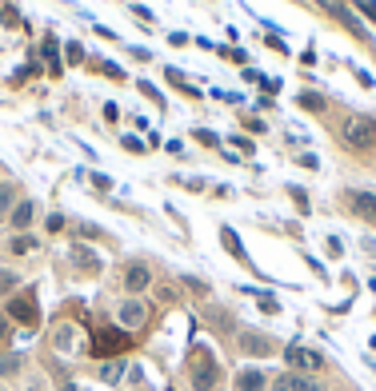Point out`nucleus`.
I'll use <instances>...</instances> for the list:
<instances>
[{"label": "nucleus", "instance_id": "nucleus-6", "mask_svg": "<svg viewBox=\"0 0 376 391\" xmlns=\"http://www.w3.org/2000/svg\"><path fill=\"white\" fill-rule=\"evenodd\" d=\"M116 320H121V328L124 331H141L144 328V320H148V303L144 300H136V296H128V300L116 308Z\"/></svg>", "mask_w": 376, "mask_h": 391}, {"label": "nucleus", "instance_id": "nucleus-12", "mask_svg": "<svg viewBox=\"0 0 376 391\" xmlns=\"http://www.w3.org/2000/svg\"><path fill=\"white\" fill-rule=\"evenodd\" d=\"M36 212H41V208H36V200H32V196H29V200H16V208H12L9 224H12L16 231H29L32 220H36Z\"/></svg>", "mask_w": 376, "mask_h": 391}, {"label": "nucleus", "instance_id": "nucleus-10", "mask_svg": "<svg viewBox=\"0 0 376 391\" xmlns=\"http://www.w3.org/2000/svg\"><path fill=\"white\" fill-rule=\"evenodd\" d=\"M148 283H153V268H148L144 260H133L128 268H124V291H128V296L144 291Z\"/></svg>", "mask_w": 376, "mask_h": 391}, {"label": "nucleus", "instance_id": "nucleus-29", "mask_svg": "<svg viewBox=\"0 0 376 391\" xmlns=\"http://www.w3.org/2000/svg\"><path fill=\"white\" fill-rule=\"evenodd\" d=\"M64 224H68V220H64L61 212H52V216H49V231H52V236H56V231H64Z\"/></svg>", "mask_w": 376, "mask_h": 391}, {"label": "nucleus", "instance_id": "nucleus-11", "mask_svg": "<svg viewBox=\"0 0 376 391\" xmlns=\"http://www.w3.org/2000/svg\"><path fill=\"white\" fill-rule=\"evenodd\" d=\"M240 351L244 355H273L276 343L268 340L265 331H240Z\"/></svg>", "mask_w": 376, "mask_h": 391}, {"label": "nucleus", "instance_id": "nucleus-41", "mask_svg": "<svg viewBox=\"0 0 376 391\" xmlns=\"http://www.w3.org/2000/svg\"><path fill=\"white\" fill-rule=\"evenodd\" d=\"M340 4H348V0H340Z\"/></svg>", "mask_w": 376, "mask_h": 391}, {"label": "nucleus", "instance_id": "nucleus-22", "mask_svg": "<svg viewBox=\"0 0 376 391\" xmlns=\"http://www.w3.org/2000/svg\"><path fill=\"white\" fill-rule=\"evenodd\" d=\"M92 68H96V72H104V76H112V80H128V72H124V68H116V64H108V61H101V64H92Z\"/></svg>", "mask_w": 376, "mask_h": 391}, {"label": "nucleus", "instance_id": "nucleus-15", "mask_svg": "<svg viewBox=\"0 0 376 391\" xmlns=\"http://www.w3.org/2000/svg\"><path fill=\"white\" fill-rule=\"evenodd\" d=\"M9 251L12 256H32V251H41V240H36L32 231H16L9 240Z\"/></svg>", "mask_w": 376, "mask_h": 391}, {"label": "nucleus", "instance_id": "nucleus-14", "mask_svg": "<svg viewBox=\"0 0 376 391\" xmlns=\"http://www.w3.org/2000/svg\"><path fill=\"white\" fill-rule=\"evenodd\" d=\"M268 387V375L260 367H244L236 375V391H265Z\"/></svg>", "mask_w": 376, "mask_h": 391}, {"label": "nucleus", "instance_id": "nucleus-2", "mask_svg": "<svg viewBox=\"0 0 376 391\" xmlns=\"http://www.w3.org/2000/svg\"><path fill=\"white\" fill-rule=\"evenodd\" d=\"M9 320L24 323V328H36L41 323V303H36V291H16L9 300V311H4Z\"/></svg>", "mask_w": 376, "mask_h": 391}, {"label": "nucleus", "instance_id": "nucleus-39", "mask_svg": "<svg viewBox=\"0 0 376 391\" xmlns=\"http://www.w3.org/2000/svg\"><path fill=\"white\" fill-rule=\"evenodd\" d=\"M104 120H121V108L116 104H104Z\"/></svg>", "mask_w": 376, "mask_h": 391}, {"label": "nucleus", "instance_id": "nucleus-25", "mask_svg": "<svg viewBox=\"0 0 376 391\" xmlns=\"http://www.w3.org/2000/svg\"><path fill=\"white\" fill-rule=\"evenodd\" d=\"M121 371H124V363H104L101 380H104V383H116V380H121Z\"/></svg>", "mask_w": 376, "mask_h": 391}, {"label": "nucleus", "instance_id": "nucleus-24", "mask_svg": "<svg viewBox=\"0 0 376 391\" xmlns=\"http://www.w3.org/2000/svg\"><path fill=\"white\" fill-rule=\"evenodd\" d=\"M121 144L133 152V156H144V152H148V144H144L141 136H133V132H128V136H121Z\"/></svg>", "mask_w": 376, "mask_h": 391}, {"label": "nucleus", "instance_id": "nucleus-4", "mask_svg": "<svg viewBox=\"0 0 376 391\" xmlns=\"http://www.w3.org/2000/svg\"><path fill=\"white\" fill-rule=\"evenodd\" d=\"M285 363L293 371H305V375H313V371L325 367V355L316 348H300V343H293V348H285Z\"/></svg>", "mask_w": 376, "mask_h": 391}, {"label": "nucleus", "instance_id": "nucleus-30", "mask_svg": "<svg viewBox=\"0 0 376 391\" xmlns=\"http://www.w3.org/2000/svg\"><path fill=\"white\" fill-rule=\"evenodd\" d=\"M265 44H268V48H273V52H288V44L280 41V36H276V32H268V36H265Z\"/></svg>", "mask_w": 376, "mask_h": 391}, {"label": "nucleus", "instance_id": "nucleus-19", "mask_svg": "<svg viewBox=\"0 0 376 391\" xmlns=\"http://www.w3.org/2000/svg\"><path fill=\"white\" fill-rule=\"evenodd\" d=\"M136 88H141V96H148V100H153L156 108H168V104H164V96H161V88H156V84H148V80H136Z\"/></svg>", "mask_w": 376, "mask_h": 391}, {"label": "nucleus", "instance_id": "nucleus-17", "mask_svg": "<svg viewBox=\"0 0 376 391\" xmlns=\"http://www.w3.org/2000/svg\"><path fill=\"white\" fill-rule=\"evenodd\" d=\"M16 184H0V220H9L12 216V208H16Z\"/></svg>", "mask_w": 376, "mask_h": 391}, {"label": "nucleus", "instance_id": "nucleus-27", "mask_svg": "<svg viewBox=\"0 0 376 391\" xmlns=\"http://www.w3.org/2000/svg\"><path fill=\"white\" fill-rule=\"evenodd\" d=\"M224 56V61H233V64H248V52H240V48H216Z\"/></svg>", "mask_w": 376, "mask_h": 391}, {"label": "nucleus", "instance_id": "nucleus-13", "mask_svg": "<svg viewBox=\"0 0 376 391\" xmlns=\"http://www.w3.org/2000/svg\"><path fill=\"white\" fill-rule=\"evenodd\" d=\"M220 244H224V248H228V256H233V260H240L244 268H253V260H248V251H244L240 236H236V231L228 228V224H224V228H220ZM253 271H256V268H253Z\"/></svg>", "mask_w": 376, "mask_h": 391}, {"label": "nucleus", "instance_id": "nucleus-32", "mask_svg": "<svg viewBox=\"0 0 376 391\" xmlns=\"http://www.w3.org/2000/svg\"><path fill=\"white\" fill-rule=\"evenodd\" d=\"M352 72H356V80H360V88H376L372 72H365V68H352Z\"/></svg>", "mask_w": 376, "mask_h": 391}, {"label": "nucleus", "instance_id": "nucleus-3", "mask_svg": "<svg viewBox=\"0 0 376 391\" xmlns=\"http://www.w3.org/2000/svg\"><path fill=\"white\" fill-rule=\"evenodd\" d=\"M188 383H193L196 391H213L216 383H220V367H216V360L208 355V351H200L193 363V371H188Z\"/></svg>", "mask_w": 376, "mask_h": 391}, {"label": "nucleus", "instance_id": "nucleus-20", "mask_svg": "<svg viewBox=\"0 0 376 391\" xmlns=\"http://www.w3.org/2000/svg\"><path fill=\"white\" fill-rule=\"evenodd\" d=\"M21 367H24L21 355H0V375H16Z\"/></svg>", "mask_w": 376, "mask_h": 391}, {"label": "nucleus", "instance_id": "nucleus-23", "mask_svg": "<svg viewBox=\"0 0 376 391\" xmlns=\"http://www.w3.org/2000/svg\"><path fill=\"white\" fill-rule=\"evenodd\" d=\"M193 140H200L204 148H220V144H224L220 136H216V132H208V128H196V132H193Z\"/></svg>", "mask_w": 376, "mask_h": 391}, {"label": "nucleus", "instance_id": "nucleus-28", "mask_svg": "<svg viewBox=\"0 0 376 391\" xmlns=\"http://www.w3.org/2000/svg\"><path fill=\"white\" fill-rule=\"evenodd\" d=\"M9 340H12V320L4 316V311H0V348H4Z\"/></svg>", "mask_w": 376, "mask_h": 391}, {"label": "nucleus", "instance_id": "nucleus-7", "mask_svg": "<svg viewBox=\"0 0 376 391\" xmlns=\"http://www.w3.org/2000/svg\"><path fill=\"white\" fill-rule=\"evenodd\" d=\"M340 200H345V208L352 212V216H365V220L376 224V192L348 188V192H340Z\"/></svg>", "mask_w": 376, "mask_h": 391}, {"label": "nucleus", "instance_id": "nucleus-5", "mask_svg": "<svg viewBox=\"0 0 376 391\" xmlns=\"http://www.w3.org/2000/svg\"><path fill=\"white\" fill-rule=\"evenodd\" d=\"M316 4H320L325 12H332L336 24H345V28L352 32L356 41H368V32H365V24H360V16H356V12L348 9V4H340V0H316Z\"/></svg>", "mask_w": 376, "mask_h": 391}, {"label": "nucleus", "instance_id": "nucleus-21", "mask_svg": "<svg viewBox=\"0 0 376 391\" xmlns=\"http://www.w3.org/2000/svg\"><path fill=\"white\" fill-rule=\"evenodd\" d=\"M356 4V16H365L368 24H376V0H352Z\"/></svg>", "mask_w": 376, "mask_h": 391}, {"label": "nucleus", "instance_id": "nucleus-18", "mask_svg": "<svg viewBox=\"0 0 376 391\" xmlns=\"http://www.w3.org/2000/svg\"><path fill=\"white\" fill-rule=\"evenodd\" d=\"M16 288H21V276L12 268H0V296H12Z\"/></svg>", "mask_w": 376, "mask_h": 391}, {"label": "nucleus", "instance_id": "nucleus-38", "mask_svg": "<svg viewBox=\"0 0 376 391\" xmlns=\"http://www.w3.org/2000/svg\"><path fill=\"white\" fill-rule=\"evenodd\" d=\"M260 88H265V92H280V80H276V76H265V80H260Z\"/></svg>", "mask_w": 376, "mask_h": 391}, {"label": "nucleus", "instance_id": "nucleus-36", "mask_svg": "<svg viewBox=\"0 0 376 391\" xmlns=\"http://www.w3.org/2000/svg\"><path fill=\"white\" fill-rule=\"evenodd\" d=\"M228 144H236V148H240L244 156H248V152H253V140H248V136H233V140H228Z\"/></svg>", "mask_w": 376, "mask_h": 391}, {"label": "nucleus", "instance_id": "nucleus-34", "mask_svg": "<svg viewBox=\"0 0 376 391\" xmlns=\"http://www.w3.org/2000/svg\"><path fill=\"white\" fill-rule=\"evenodd\" d=\"M92 184H96V188H101V192H108V188H112V180H108V176H104V172H92Z\"/></svg>", "mask_w": 376, "mask_h": 391}, {"label": "nucleus", "instance_id": "nucleus-31", "mask_svg": "<svg viewBox=\"0 0 376 391\" xmlns=\"http://www.w3.org/2000/svg\"><path fill=\"white\" fill-rule=\"evenodd\" d=\"M296 164H300V168H320V160H316L313 152H300V156H296Z\"/></svg>", "mask_w": 376, "mask_h": 391}, {"label": "nucleus", "instance_id": "nucleus-1", "mask_svg": "<svg viewBox=\"0 0 376 391\" xmlns=\"http://www.w3.org/2000/svg\"><path fill=\"white\" fill-rule=\"evenodd\" d=\"M336 140H340V148H345V152L365 156V152L376 148V120H372V116H365V112H352V116H345V124L336 128Z\"/></svg>", "mask_w": 376, "mask_h": 391}, {"label": "nucleus", "instance_id": "nucleus-37", "mask_svg": "<svg viewBox=\"0 0 376 391\" xmlns=\"http://www.w3.org/2000/svg\"><path fill=\"white\" fill-rule=\"evenodd\" d=\"M68 61H72V64L84 61V48H81V44H68Z\"/></svg>", "mask_w": 376, "mask_h": 391}, {"label": "nucleus", "instance_id": "nucleus-8", "mask_svg": "<svg viewBox=\"0 0 376 391\" xmlns=\"http://www.w3.org/2000/svg\"><path fill=\"white\" fill-rule=\"evenodd\" d=\"M273 391H325V383L305 371H280L273 380Z\"/></svg>", "mask_w": 376, "mask_h": 391}, {"label": "nucleus", "instance_id": "nucleus-26", "mask_svg": "<svg viewBox=\"0 0 376 391\" xmlns=\"http://www.w3.org/2000/svg\"><path fill=\"white\" fill-rule=\"evenodd\" d=\"M288 196L296 200V208H300V212H308V192H305V188H296V184H288Z\"/></svg>", "mask_w": 376, "mask_h": 391}, {"label": "nucleus", "instance_id": "nucleus-40", "mask_svg": "<svg viewBox=\"0 0 376 391\" xmlns=\"http://www.w3.org/2000/svg\"><path fill=\"white\" fill-rule=\"evenodd\" d=\"M244 128H253V132H265V120H253V116H244Z\"/></svg>", "mask_w": 376, "mask_h": 391}, {"label": "nucleus", "instance_id": "nucleus-35", "mask_svg": "<svg viewBox=\"0 0 376 391\" xmlns=\"http://www.w3.org/2000/svg\"><path fill=\"white\" fill-rule=\"evenodd\" d=\"M133 12H136V16H141V21H144V24H153V21H156L153 12L144 9V4H136V0H133Z\"/></svg>", "mask_w": 376, "mask_h": 391}, {"label": "nucleus", "instance_id": "nucleus-16", "mask_svg": "<svg viewBox=\"0 0 376 391\" xmlns=\"http://www.w3.org/2000/svg\"><path fill=\"white\" fill-rule=\"evenodd\" d=\"M296 104H300L305 112H316V116H325V112H328V96H320V92H300Z\"/></svg>", "mask_w": 376, "mask_h": 391}, {"label": "nucleus", "instance_id": "nucleus-33", "mask_svg": "<svg viewBox=\"0 0 376 391\" xmlns=\"http://www.w3.org/2000/svg\"><path fill=\"white\" fill-rule=\"evenodd\" d=\"M260 311H268V316H276V311H280V303H276L273 296H260Z\"/></svg>", "mask_w": 376, "mask_h": 391}, {"label": "nucleus", "instance_id": "nucleus-9", "mask_svg": "<svg viewBox=\"0 0 376 391\" xmlns=\"http://www.w3.org/2000/svg\"><path fill=\"white\" fill-rule=\"evenodd\" d=\"M68 260H72V268L81 271V276H96V271L104 268L101 256H96L92 248H84V244H72V248H68Z\"/></svg>", "mask_w": 376, "mask_h": 391}]
</instances>
